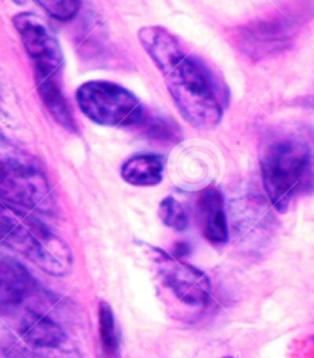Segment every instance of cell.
Returning a JSON list of instances; mask_svg holds the SVG:
<instances>
[{"label": "cell", "instance_id": "6da1fadb", "mask_svg": "<svg viewBox=\"0 0 314 358\" xmlns=\"http://www.w3.org/2000/svg\"><path fill=\"white\" fill-rule=\"evenodd\" d=\"M138 38L164 75L167 90L182 117L198 129H211L219 124L229 103V92L214 70L185 50L165 27H141Z\"/></svg>", "mask_w": 314, "mask_h": 358}, {"label": "cell", "instance_id": "7a4b0ae2", "mask_svg": "<svg viewBox=\"0 0 314 358\" xmlns=\"http://www.w3.org/2000/svg\"><path fill=\"white\" fill-rule=\"evenodd\" d=\"M260 172L270 203L281 214L314 189V151L299 135L275 130L260 146Z\"/></svg>", "mask_w": 314, "mask_h": 358}, {"label": "cell", "instance_id": "3957f363", "mask_svg": "<svg viewBox=\"0 0 314 358\" xmlns=\"http://www.w3.org/2000/svg\"><path fill=\"white\" fill-rule=\"evenodd\" d=\"M313 19V3H283L264 15L231 27L229 41L241 55L258 63L291 50Z\"/></svg>", "mask_w": 314, "mask_h": 358}, {"label": "cell", "instance_id": "277c9868", "mask_svg": "<svg viewBox=\"0 0 314 358\" xmlns=\"http://www.w3.org/2000/svg\"><path fill=\"white\" fill-rule=\"evenodd\" d=\"M0 245L24 255L52 276L69 274L74 264L71 249L36 216L0 201Z\"/></svg>", "mask_w": 314, "mask_h": 358}, {"label": "cell", "instance_id": "5b68a950", "mask_svg": "<svg viewBox=\"0 0 314 358\" xmlns=\"http://www.w3.org/2000/svg\"><path fill=\"white\" fill-rule=\"evenodd\" d=\"M13 25L34 62L41 100L50 113L58 115L68 103L60 84L63 53L55 32L43 19L29 11L16 14L13 17Z\"/></svg>", "mask_w": 314, "mask_h": 358}, {"label": "cell", "instance_id": "8992f818", "mask_svg": "<svg viewBox=\"0 0 314 358\" xmlns=\"http://www.w3.org/2000/svg\"><path fill=\"white\" fill-rule=\"evenodd\" d=\"M3 352L6 358H84L64 328L32 306L16 314Z\"/></svg>", "mask_w": 314, "mask_h": 358}, {"label": "cell", "instance_id": "52a82bcc", "mask_svg": "<svg viewBox=\"0 0 314 358\" xmlns=\"http://www.w3.org/2000/svg\"><path fill=\"white\" fill-rule=\"evenodd\" d=\"M0 201L21 209L52 213L55 196L50 182L27 155L0 145Z\"/></svg>", "mask_w": 314, "mask_h": 358}, {"label": "cell", "instance_id": "ba28073f", "mask_svg": "<svg viewBox=\"0 0 314 358\" xmlns=\"http://www.w3.org/2000/svg\"><path fill=\"white\" fill-rule=\"evenodd\" d=\"M81 112L96 124L131 128L148 124L149 115L139 99L120 85L92 80L76 90Z\"/></svg>", "mask_w": 314, "mask_h": 358}, {"label": "cell", "instance_id": "9c48e42d", "mask_svg": "<svg viewBox=\"0 0 314 358\" xmlns=\"http://www.w3.org/2000/svg\"><path fill=\"white\" fill-rule=\"evenodd\" d=\"M156 276L177 302L190 308H204L211 299V282L201 270L173 254L148 245Z\"/></svg>", "mask_w": 314, "mask_h": 358}, {"label": "cell", "instance_id": "30bf717a", "mask_svg": "<svg viewBox=\"0 0 314 358\" xmlns=\"http://www.w3.org/2000/svg\"><path fill=\"white\" fill-rule=\"evenodd\" d=\"M41 294L35 276L19 260L0 253V310H16Z\"/></svg>", "mask_w": 314, "mask_h": 358}, {"label": "cell", "instance_id": "8fae6325", "mask_svg": "<svg viewBox=\"0 0 314 358\" xmlns=\"http://www.w3.org/2000/svg\"><path fill=\"white\" fill-rule=\"evenodd\" d=\"M197 216L201 234L209 243L224 245L229 242V226L224 195L215 185L200 192L197 199Z\"/></svg>", "mask_w": 314, "mask_h": 358}, {"label": "cell", "instance_id": "7c38bea8", "mask_svg": "<svg viewBox=\"0 0 314 358\" xmlns=\"http://www.w3.org/2000/svg\"><path fill=\"white\" fill-rule=\"evenodd\" d=\"M165 159L160 155H136L125 161L120 174L127 183L135 187H154L161 183Z\"/></svg>", "mask_w": 314, "mask_h": 358}, {"label": "cell", "instance_id": "4fadbf2b", "mask_svg": "<svg viewBox=\"0 0 314 358\" xmlns=\"http://www.w3.org/2000/svg\"><path fill=\"white\" fill-rule=\"evenodd\" d=\"M99 345L100 358H120V338L115 312L106 301L99 303Z\"/></svg>", "mask_w": 314, "mask_h": 358}, {"label": "cell", "instance_id": "5bb4252c", "mask_svg": "<svg viewBox=\"0 0 314 358\" xmlns=\"http://www.w3.org/2000/svg\"><path fill=\"white\" fill-rule=\"evenodd\" d=\"M159 215L164 224L175 229L177 232H183L190 226V219L183 205L173 196H167L162 200L159 206Z\"/></svg>", "mask_w": 314, "mask_h": 358}, {"label": "cell", "instance_id": "9a60e30c", "mask_svg": "<svg viewBox=\"0 0 314 358\" xmlns=\"http://www.w3.org/2000/svg\"><path fill=\"white\" fill-rule=\"evenodd\" d=\"M37 4L55 20L70 21L80 10L81 3L78 0H40Z\"/></svg>", "mask_w": 314, "mask_h": 358}, {"label": "cell", "instance_id": "2e32d148", "mask_svg": "<svg viewBox=\"0 0 314 358\" xmlns=\"http://www.w3.org/2000/svg\"><path fill=\"white\" fill-rule=\"evenodd\" d=\"M309 101H311V102H309V107H311L314 112V95L309 97Z\"/></svg>", "mask_w": 314, "mask_h": 358}, {"label": "cell", "instance_id": "e0dca14e", "mask_svg": "<svg viewBox=\"0 0 314 358\" xmlns=\"http://www.w3.org/2000/svg\"><path fill=\"white\" fill-rule=\"evenodd\" d=\"M221 358H234V357H221Z\"/></svg>", "mask_w": 314, "mask_h": 358}]
</instances>
